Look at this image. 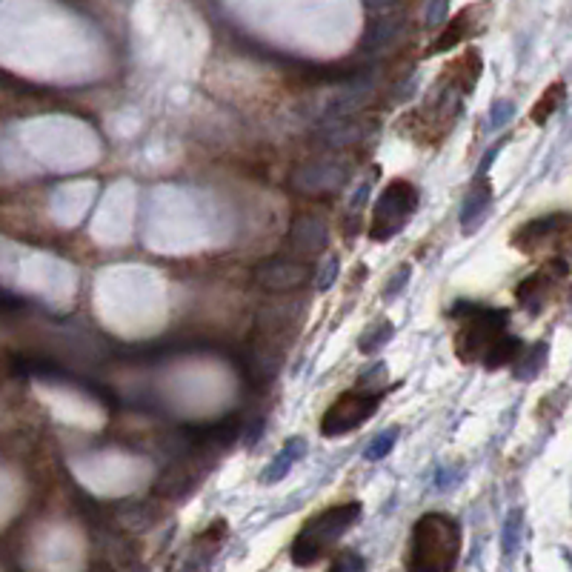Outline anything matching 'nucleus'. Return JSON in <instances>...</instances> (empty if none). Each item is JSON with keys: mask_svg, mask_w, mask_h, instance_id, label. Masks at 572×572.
<instances>
[{"mask_svg": "<svg viewBox=\"0 0 572 572\" xmlns=\"http://www.w3.org/2000/svg\"><path fill=\"white\" fill-rule=\"evenodd\" d=\"M461 524L443 513H427L415 521L406 546V572H452L461 558Z\"/></svg>", "mask_w": 572, "mask_h": 572, "instance_id": "nucleus-1", "label": "nucleus"}, {"mask_svg": "<svg viewBox=\"0 0 572 572\" xmlns=\"http://www.w3.org/2000/svg\"><path fill=\"white\" fill-rule=\"evenodd\" d=\"M450 315L461 317V326H458V335H455V355L464 364H481L495 343L504 335H510L506 333L510 312L504 310H492L473 301H458Z\"/></svg>", "mask_w": 572, "mask_h": 572, "instance_id": "nucleus-2", "label": "nucleus"}, {"mask_svg": "<svg viewBox=\"0 0 572 572\" xmlns=\"http://www.w3.org/2000/svg\"><path fill=\"white\" fill-rule=\"evenodd\" d=\"M361 518V504L349 501V504H338L329 506V510L317 513L310 518L303 529L298 532V538L292 541V561L298 567H312L329 552V546L338 544L341 536L347 529H352Z\"/></svg>", "mask_w": 572, "mask_h": 572, "instance_id": "nucleus-3", "label": "nucleus"}, {"mask_svg": "<svg viewBox=\"0 0 572 572\" xmlns=\"http://www.w3.org/2000/svg\"><path fill=\"white\" fill-rule=\"evenodd\" d=\"M418 200H421V192H418V186L404 181H392L384 192H380L375 209H372V221H370V238L378 240V244H384V240L396 238L401 229L410 223V218L418 209Z\"/></svg>", "mask_w": 572, "mask_h": 572, "instance_id": "nucleus-4", "label": "nucleus"}, {"mask_svg": "<svg viewBox=\"0 0 572 572\" xmlns=\"http://www.w3.org/2000/svg\"><path fill=\"white\" fill-rule=\"evenodd\" d=\"M380 401H384V396L375 389L343 392V396H338V401L321 415V427L317 429H321L324 438H338V435H347V432H355L378 412Z\"/></svg>", "mask_w": 572, "mask_h": 572, "instance_id": "nucleus-5", "label": "nucleus"}, {"mask_svg": "<svg viewBox=\"0 0 572 572\" xmlns=\"http://www.w3.org/2000/svg\"><path fill=\"white\" fill-rule=\"evenodd\" d=\"M349 184V169L341 161H315L307 167H298L292 172V186L307 195H324V192H341Z\"/></svg>", "mask_w": 572, "mask_h": 572, "instance_id": "nucleus-6", "label": "nucleus"}, {"mask_svg": "<svg viewBox=\"0 0 572 572\" xmlns=\"http://www.w3.org/2000/svg\"><path fill=\"white\" fill-rule=\"evenodd\" d=\"M312 278V266L301 261H284V258H270L261 266H255V284L266 292H292L303 286Z\"/></svg>", "mask_w": 572, "mask_h": 572, "instance_id": "nucleus-7", "label": "nucleus"}, {"mask_svg": "<svg viewBox=\"0 0 572 572\" xmlns=\"http://www.w3.org/2000/svg\"><path fill=\"white\" fill-rule=\"evenodd\" d=\"M558 232H567V215H544V218H536L518 229L513 235V247L529 255V252H538V247L550 244Z\"/></svg>", "mask_w": 572, "mask_h": 572, "instance_id": "nucleus-8", "label": "nucleus"}, {"mask_svg": "<svg viewBox=\"0 0 572 572\" xmlns=\"http://www.w3.org/2000/svg\"><path fill=\"white\" fill-rule=\"evenodd\" d=\"M326 240H329V229L315 215H298L289 226V244L301 255H317V252H324Z\"/></svg>", "mask_w": 572, "mask_h": 572, "instance_id": "nucleus-9", "label": "nucleus"}, {"mask_svg": "<svg viewBox=\"0 0 572 572\" xmlns=\"http://www.w3.org/2000/svg\"><path fill=\"white\" fill-rule=\"evenodd\" d=\"M490 203H492V184L487 181L484 172H478L464 203H461V215H458L464 232H475V229L484 223L487 212H490Z\"/></svg>", "mask_w": 572, "mask_h": 572, "instance_id": "nucleus-10", "label": "nucleus"}, {"mask_svg": "<svg viewBox=\"0 0 572 572\" xmlns=\"http://www.w3.org/2000/svg\"><path fill=\"white\" fill-rule=\"evenodd\" d=\"M303 455H307V438H303V435L289 438V441L284 443V450L272 458V464L263 469L261 481H263V484H275V481L286 478V475H289V469H292V464L301 461Z\"/></svg>", "mask_w": 572, "mask_h": 572, "instance_id": "nucleus-11", "label": "nucleus"}, {"mask_svg": "<svg viewBox=\"0 0 572 572\" xmlns=\"http://www.w3.org/2000/svg\"><path fill=\"white\" fill-rule=\"evenodd\" d=\"M552 281L555 278L550 275H544V272H536V275H529L524 284L518 286V301H521V307L529 310L532 315L541 312L546 303H550V295H552Z\"/></svg>", "mask_w": 572, "mask_h": 572, "instance_id": "nucleus-12", "label": "nucleus"}, {"mask_svg": "<svg viewBox=\"0 0 572 572\" xmlns=\"http://www.w3.org/2000/svg\"><path fill=\"white\" fill-rule=\"evenodd\" d=\"M401 32H404L401 18H384L370 23V29L364 35V52H384V49H389L398 41Z\"/></svg>", "mask_w": 572, "mask_h": 572, "instance_id": "nucleus-13", "label": "nucleus"}, {"mask_svg": "<svg viewBox=\"0 0 572 572\" xmlns=\"http://www.w3.org/2000/svg\"><path fill=\"white\" fill-rule=\"evenodd\" d=\"M546 364V343H532L524 347L515 358V378L518 380H532Z\"/></svg>", "mask_w": 572, "mask_h": 572, "instance_id": "nucleus-14", "label": "nucleus"}, {"mask_svg": "<svg viewBox=\"0 0 572 572\" xmlns=\"http://www.w3.org/2000/svg\"><path fill=\"white\" fill-rule=\"evenodd\" d=\"M392 335H396V326H392V321H378L370 329H364V335L358 338V349L364 355H372L378 349H384L387 343L392 341Z\"/></svg>", "mask_w": 572, "mask_h": 572, "instance_id": "nucleus-15", "label": "nucleus"}, {"mask_svg": "<svg viewBox=\"0 0 572 572\" xmlns=\"http://www.w3.org/2000/svg\"><path fill=\"white\" fill-rule=\"evenodd\" d=\"M561 98H564V83H552V86L541 95V100L536 104V109H532V121H536V123H546V121H550V114L558 109V104H561Z\"/></svg>", "mask_w": 572, "mask_h": 572, "instance_id": "nucleus-16", "label": "nucleus"}, {"mask_svg": "<svg viewBox=\"0 0 572 572\" xmlns=\"http://www.w3.org/2000/svg\"><path fill=\"white\" fill-rule=\"evenodd\" d=\"M396 441H398V427L378 432V435L370 441V447L364 450V458H366V461H380V458H387V455L392 452V447H396Z\"/></svg>", "mask_w": 572, "mask_h": 572, "instance_id": "nucleus-17", "label": "nucleus"}, {"mask_svg": "<svg viewBox=\"0 0 572 572\" xmlns=\"http://www.w3.org/2000/svg\"><path fill=\"white\" fill-rule=\"evenodd\" d=\"M469 35V20L466 18H455L447 29H443V35L435 41V46H432V52H443V49H452L464 41V37Z\"/></svg>", "mask_w": 572, "mask_h": 572, "instance_id": "nucleus-18", "label": "nucleus"}, {"mask_svg": "<svg viewBox=\"0 0 572 572\" xmlns=\"http://www.w3.org/2000/svg\"><path fill=\"white\" fill-rule=\"evenodd\" d=\"M521 527H524V513L513 510L504 521V552L506 555H515L518 544H521Z\"/></svg>", "mask_w": 572, "mask_h": 572, "instance_id": "nucleus-19", "label": "nucleus"}, {"mask_svg": "<svg viewBox=\"0 0 572 572\" xmlns=\"http://www.w3.org/2000/svg\"><path fill=\"white\" fill-rule=\"evenodd\" d=\"M513 114H515V104L513 100H506V98H501V100H495L492 104V109H490V129H501V126H506L513 121Z\"/></svg>", "mask_w": 572, "mask_h": 572, "instance_id": "nucleus-20", "label": "nucleus"}, {"mask_svg": "<svg viewBox=\"0 0 572 572\" xmlns=\"http://www.w3.org/2000/svg\"><path fill=\"white\" fill-rule=\"evenodd\" d=\"M338 272H341V261L335 255H329L321 266V272H317V292H326V289H333V284L338 281Z\"/></svg>", "mask_w": 572, "mask_h": 572, "instance_id": "nucleus-21", "label": "nucleus"}, {"mask_svg": "<svg viewBox=\"0 0 572 572\" xmlns=\"http://www.w3.org/2000/svg\"><path fill=\"white\" fill-rule=\"evenodd\" d=\"M410 275H412V266H410V263L398 266V272L389 275V284H387V289H384V298H396L398 292L406 286V281H410Z\"/></svg>", "mask_w": 572, "mask_h": 572, "instance_id": "nucleus-22", "label": "nucleus"}, {"mask_svg": "<svg viewBox=\"0 0 572 572\" xmlns=\"http://www.w3.org/2000/svg\"><path fill=\"white\" fill-rule=\"evenodd\" d=\"M364 569V561L355 552H338V558L329 567V572H361Z\"/></svg>", "mask_w": 572, "mask_h": 572, "instance_id": "nucleus-23", "label": "nucleus"}, {"mask_svg": "<svg viewBox=\"0 0 572 572\" xmlns=\"http://www.w3.org/2000/svg\"><path fill=\"white\" fill-rule=\"evenodd\" d=\"M447 12H450V0H432L429 9H427V27H441L443 18H447Z\"/></svg>", "mask_w": 572, "mask_h": 572, "instance_id": "nucleus-24", "label": "nucleus"}, {"mask_svg": "<svg viewBox=\"0 0 572 572\" xmlns=\"http://www.w3.org/2000/svg\"><path fill=\"white\" fill-rule=\"evenodd\" d=\"M366 195H370V184H364V186H361V192L352 198V203H349V207H352V209H358V207H361V203L366 200Z\"/></svg>", "mask_w": 572, "mask_h": 572, "instance_id": "nucleus-25", "label": "nucleus"}, {"mask_svg": "<svg viewBox=\"0 0 572 572\" xmlns=\"http://www.w3.org/2000/svg\"><path fill=\"white\" fill-rule=\"evenodd\" d=\"M370 6H375V9H384V6H392L396 0H366Z\"/></svg>", "mask_w": 572, "mask_h": 572, "instance_id": "nucleus-26", "label": "nucleus"}]
</instances>
